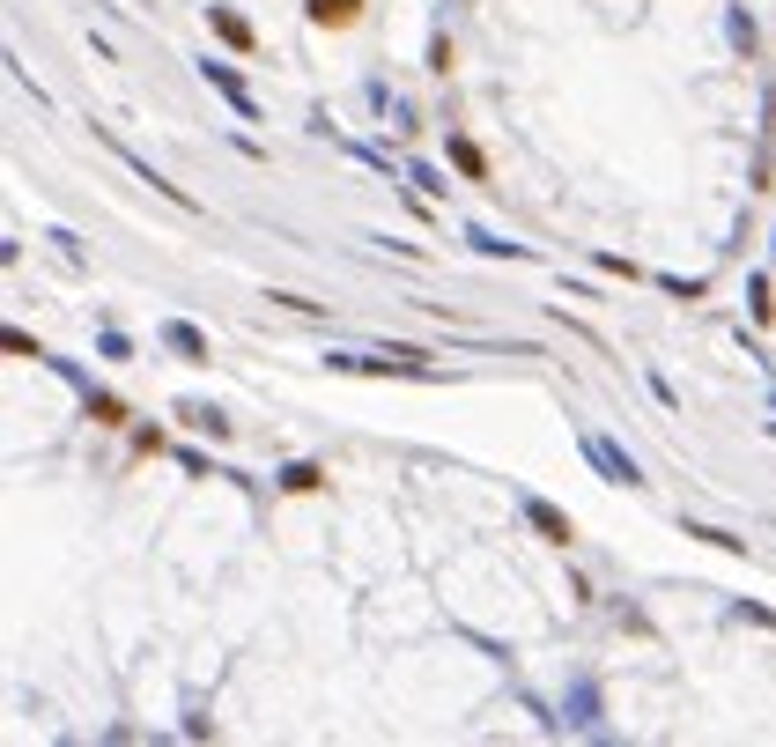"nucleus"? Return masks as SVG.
<instances>
[{
  "mask_svg": "<svg viewBox=\"0 0 776 747\" xmlns=\"http://www.w3.org/2000/svg\"><path fill=\"white\" fill-rule=\"evenodd\" d=\"M318 23H355V0H311Z\"/></svg>",
  "mask_w": 776,
  "mask_h": 747,
  "instance_id": "obj_1",
  "label": "nucleus"
},
{
  "mask_svg": "<svg viewBox=\"0 0 776 747\" xmlns=\"http://www.w3.org/2000/svg\"><path fill=\"white\" fill-rule=\"evenodd\" d=\"M533 526H540V533H555V540H570V526H562V518L547 511V503H533Z\"/></svg>",
  "mask_w": 776,
  "mask_h": 747,
  "instance_id": "obj_2",
  "label": "nucleus"
}]
</instances>
